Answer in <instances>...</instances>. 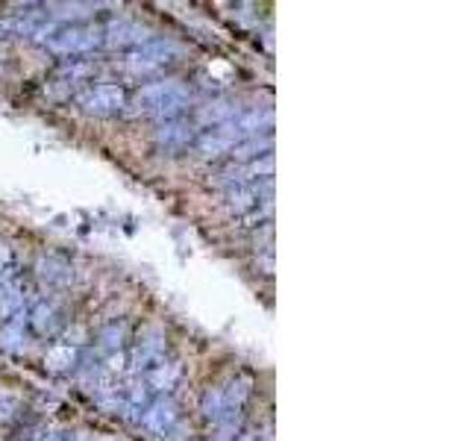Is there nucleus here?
<instances>
[{"instance_id":"1","label":"nucleus","mask_w":470,"mask_h":441,"mask_svg":"<svg viewBox=\"0 0 470 441\" xmlns=\"http://www.w3.org/2000/svg\"><path fill=\"white\" fill-rule=\"evenodd\" d=\"M136 106L148 115L171 121L188 106V94L180 83H150L136 94Z\"/></svg>"},{"instance_id":"2","label":"nucleus","mask_w":470,"mask_h":441,"mask_svg":"<svg viewBox=\"0 0 470 441\" xmlns=\"http://www.w3.org/2000/svg\"><path fill=\"white\" fill-rule=\"evenodd\" d=\"M176 53H180V50H176L174 41H148V44H141V48H136V50L130 53L127 68L132 74L159 71V68H165L167 62H174Z\"/></svg>"},{"instance_id":"3","label":"nucleus","mask_w":470,"mask_h":441,"mask_svg":"<svg viewBox=\"0 0 470 441\" xmlns=\"http://www.w3.org/2000/svg\"><path fill=\"white\" fill-rule=\"evenodd\" d=\"M80 106L86 115H112L124 106V92L115 86H100L80 97Z\"/></svg>"},{"instance_id":"4","label":"nucleus","mask_w":470,"mask_h":441,"mask_svg":"<svg viewBox=\"0 0 470 441\" xmlns=\"http://www.w3.org/2000/svg\"><path fill=\"white\" fill-rule=\"evenodd\" d=\"M97 44V32L92 30H62L56 32L50 39V50L56 53H83V50H92Z\"/></svg>"},{"instance_id":"6","label":"nucleus","mask_w":470,"mask_h":441,"mask_svg":"<svg viewBox=\"0 0 470 441\" xmlns=\"http://www.w3.org/2000/svg\"><path fill=\"white\" fill-rule=\"evenodd\" d=\"M192 139V124H185V121H165V124H159V130H156V141L165 148H180L185 145V141Z\"/></svg>"},{"instance_id":"8","label":"nucleus","mask_w":470,"mask_h":441,"mask_svg":"<svg viewBox=\"0 0 470 441\" xmlns=\"http://www.w3.org/2000/svg\"><path fill=\"white\" fill-rule=\"evenodd\" d=\"M256 201H259V189H256V185H250L248 192H230V206L235 212H244V209H250Z\"/></svg>"},{"instance_id":"7","label":"nucleus","mask_w":470,"mask_h":441,"mask_svg":"<svg viewBox=\"0 0 470 441\" xmlns=\"http://www.w3.org/2000/svg\"><path fill=\"white\" fill-rule=\"evenodd\" d=\"M144 39V32L136 27V24H112L109 27V36H106V41L109 44H136V41H141Z\"/></svg>"},{"instance_id":"5","label":"nucleus","mask_w":470,"mask_h":441,"mask_svg":"<svg viewBox=\"0 0 470 441\" xmlns=\"http://www.w3.org/2000/svg\"><path fill=\"white\" fill-rule=\"evenodd\" d=\"M176 421V406L171 400H159L153 403L148 412H144L141 424L150 429V433H165V429H171V424Z\"/></svg>"},{"instance_id":"9","label":"nucleus","mask_w":470,"mask_h":441,"mask_svg":"<svg viewBox=\"0 0 470 441\" xmlns=\"http://www.w3.org/2000/svg\"><path fill=\"white\" fill-rule=\"evenodd\" d=\"M271 150V139H265V141H259V139H250L248 145H241V148H232L235 153L232 157H239V159H250V157H256V153L259 150Z\"/></svg>"}]
</instances>
